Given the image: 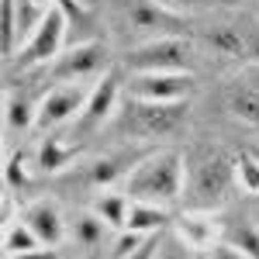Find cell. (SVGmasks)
Masks as SVG:
<instances>
[{
    "label": "cell",
    "instance_id": "cell-1",
    "mask_svg": "<svg viewBox=\"0 0 259 259\" xmlns=\"http://www.w3.org/2000/svg\"><path fill=\"white\" fill-rule=\"evenodd\" d=\"M235 183V162L214 149H194L183 156V204L187 211H214L221 207Z\"/></svg>",
    "mask_w": 259,
    "mask_h": 259
},
{
    "label": "cell",
    "instance_id": "cell-2",
    "mask_svg": "<svg viewBox=\"0 0 259 259\" xmlns=\"http://www.w3.org/2000/svg\"><path fill=\"white\" fill-rule=\"evenodd\" d=\"M124 194L145 204H177L183 197V152L162 149L135 162V169L124 177Z\"/></svg>",
    "mask_w": 259,
    "mask_h": 259
},
{
    "label": "cell",
    "instance_id": "cell-3",
    "mask_svg": "<svg viewBox=\"0 0 259 259\" xmlns=\"http://www.w3.org/2000/svg\"><path fill=\"white\" fill-rule=\"evenodd\" d=\"M187 124V100H142L128 97L118 111V132L124 139H169Z\"/></svg>",
    "mask_w": 259,
    "mask_h": 259
},
{
    "label": "cell",
    "instance_id": "cell-4",
    "mask_svg": "<svg viewBox=\"0 0 259 259\" xmlns=\"http://www.w3.org/2000/svg\"><path fill=\"white\" fill-rule=\"evenodd\" d=\"M128 69L132 73H190L194 66V41L183 35H166V38L142 41L128 52Z\"/></svg>",
    "mask_w": 259,
    "mask_h": 259
},
{
    "label": "cell",
    "instance_id": "cell-5",
    "mask_svg": "<svg viewBox=\"0 0 259 259\" xmlns=\"http://www.w3.org/2000/svg\"><path fill=\"white\" fill-rule=\"evenodd\" d=\"M66 28H69V14H66V7L52 4V7H49V14H45V21L38 24V31L21 45L18 56H14L11 62H18L21 73H24V69L49 66V62L62 52V45H66Z\"/></svg>",
    "mask_w": 259,
    "mask_h": 259
},
{
    "label": "cell",
    "instance_id": "cell-6",
    "mask_svg": "<svg viewBox=\"0 0 259 259\" xmlns=\"http://www.w3.org/2000/svg\"><path fill=\"white\" fill-rule=\"evenodd\" d=\"M45 69L52 73V80H59V83L97 80L100 73H107V45H104V41H80V45H69V49H62Z\"/></svg>",
    "mask_w": 259,
    "mask_h": 259
},
{
    "label": "cell",
    "instance_id": "cell-7",
    "mask_svg": "<svg viewBox=\"0 0 259 259\" xmlns=\"http://www.w3.org/2000/svg\"><path fill=\"white\" fill-rule=\"evenodd\" d=\"M118 100H121V83H118V73H104L97 83H94V90H90V97L83 104L80 118L73 121V135L69 139H90L94 132H100L107 121L118 114Z\"/></svg>",
    "mask_w": 259,
    "mask_h": 259
},
{
    "label": "cell",
    "instance_id": "cell-8",
    "mask_svg": "<svg viewBox=\"0 0 259 259\" xmlns=\"http://www.w3.org/2000/svg\"><path fill=\"white\" fill-rule=\"evenodd\" d=\"M90 83H59V87H52L45 97L38 100V132H56L62 124H73V121L80 118L83 104L90 97Z\"/></svg>",
    "mask_w": 259,
    "mask_h": 259
},
{
    "label": "cell",
    "instance_id": "cell-9",
    "mask_svg": "<svg viewBox=\"0 0 259 259\" xmlns=\"http://www.w3.org/2000/svg\"><path fill=\"white\" fill-rule=\"evenodd\" d=\"M197 38L200 45H207L211 52L228 56V59L259 56V28H252L249 21H218V24L204 28Z\"/></svg>",
    "mask_w": 259,
    "mask_h": 259
},
{
    "label": "cell",
    "instance_id": "cell-10",
    "mask_svg": "<svg viewBox=\"0 0 259 259\" xmlns=\"http://www.w3.org/2000/svg\"><path fill=\"white\" fill-rule=\"evenodd\" d=\"M128 31L145 41L166 38V35L180 31V14L156 4V0H132V7H128Z\"/></svg>",
    "mask_w": 259,
    "mask_h": 259
},
{
    "label": "cell",
    "instance_id": "cell-11",
    "mask_svg": "<svg viewBox=\"0 0 259 259\" xmlns=\"http://www.w3.org/2000/svg\"><path fill=\"white\" fill-rule=\"evenodd\" d=\"M194 90L190 73H132L128 97L142 100H187Z\"/></svg>",
    "mask_w": 259,
    "mask_h": 259
},
{
    "label": "cell",
    "instance_id": "cell-12",
    "mask_svg": "<svg viewBox=\"0 0 259 259\" xmlns=\"http://www.w3.org/2000/svg\"><path fill=\"white\" fill-rule=\"evenodd\" d=\"M21 218L28 221V228L38 235L41 245H56L59 249L66 242V218H62L59 204L52 197H38V200H28L21 207Z\"/></svg>",
    "mask_w": 259,
    "mask_h": 259
},
{
    "label": "cell",
    "instance_id": "cell-13",
    "mask_svg": "<svg viewBox=\"0 0 259 259\" xmlns=\"http://www.w3.org/2000/svg\"><path fill=\"white\" fill-rule=\"evenodd\" d=\"M173 232L194 252H207V249H214L221 242V225L214 218H207V211H187L183 218L173 221Z\"/></svg>",
    "mask_w": 259,
    "mask_h": 259
},
{
    "label": "cell",
    "instance_id": "cell-14",
    "mask_svg": "<svg viewBox=\"0 0 259 259\" xmlns=\"http://www.w3.org/2000/svg\"><path fill=\"white\" fill-rule=\"evenodd\" d=\"M225 107L232 111V118L245 121L249 128H259V83L252 76L232 80L225 90Z\"/></svg>",
    "mask_w": 259,
    "mask_h": 259
},
{
    "label": "cell",
    "instance_id": "cell-15",
    "mask_svg": "<svg viewBox=\"0 0 259 259\" xmlns=\"http://www.w3.org/2000/svg\"><path fill=\"white\" fill-rule=\"evenodd\" d=\"M76 156H80V145H76V142H59L56 135H45L41 145H38V152H35V169L52 177V173L66 169Z\"/></svg>",
    "mask_w": 259,
    "mask_h": 259
},
{
    "label": "cell",
    "instance_id": "cell-16",
    "mask_svg": "<svg viewBox=\"0 0 259 259\" xmlns=\"http://www.w3.org/2000/svg\"><path fill=\"white\" fill-rule=\"evenodd\" d=\"M31 124H38V104H31L28 94L7 90V100H4V128H7V135H24Z\"/></svg>",
    "mask_w": 259,
    "mask_h": 259
},
{
    "label": "cell",
    "instance_id": "cell-17",
    "mask_svg": "<svg viewBox=\"0 0 259 259\" xmlns=\"http://www.w3.org/2000/svg\"><path fill=\"white\" fill-rule=\"evenodd\" d=\"M169 221H173V218H169V211H166L162 204L132 200L124 228H132V232H142V235H156V232H166V225H169Z\"/></svg>",
    "mask_w": 259,
    "mask_h": 259
},
{
    "label": "cell",
    "instance_id": "cell-18",
    "mask_svg": "<svg viewBox=\"0 0 259 259\" xmlns=\"http://www.w3.org/2000/svg\"><path fill=\"white\" fill-rule=\"evenodd\" d=\"M107 232H111V225L100 218L94 207H90L87 214H80V218L73 221V228H69L73 242H76V245H83V249H100V245L107 242Z\"/></svg>",
    "mask_w": 259,
    "mask_h": 259
},
{
    "label": "cell",
    "instance_id": "cell-19",
    "mask_svg": "<svg viewBox=\"0 0 259 259\" xmlns=\"http://www.w3.org/2000/svg\"><path fill=\"white\" fill-rule=\"evenodd\" d=\"M132 169H135L132 156H104V159H94L87 166V183L97 187V190H104V187H111L121 173H132Z\"/></svg>",
    "mask_w": 259,
    "mask_h": 259
},
{
    "label": "cell",
    "instance_id": "cell-20",
    "mask_svg": "<svg viewBox=\"0 0 259 259\" xmlns=\"http://www.w3.org/2000/svg\"><path fill=\"white\" fill-rule=\"evenodd\" d=\"M128 207H132V197L128 194H114V190H104L94 197V211H97L100 218L107 221L114 232L124 228V221H128Z\"/></svg>",
    "mask_w": 259,
    "mask_h": 259
},
{
    "label": "cell",
    "instance_id": "cell-21",
    "mask_svg": "<svg viewBox=\"0 0 259 259\" xmlns=\"http://www.w3.org/2000/svg\"><path fill=\"white\" fill-rule=\"evenodd\" d=\"M41 242L38 235L28 228V221L18 214V221H4V252L7 256H21V252H31V249H38Z\"/></svg>",
    "mask_w": 259,
    "mask_h": 259
},
{
    "label": "cell",
    "instance_id": "cell-22",
    "mask_svg": "<svg viewBox=\"0 0 259 259\" xmlns=\"http://www.w3.org/2000/svg\"><path fill=\"white\" fill-rule=\"evenodd\" d=\"M28 187H31V173H28L24 152H11L7 156V166H4V190L14 197V194H24Z\"/></svg>",
    "mask_w": 259,
    "mask_h": 259
},
{
    "label": "cell",
    "instance_id": "cell-23",
    "mask_svg": "<svg viewBox=\"0 0 259 259\" xmlns=\"http://www.w3.org/2000/svg\"><path fill=\"white\" fill-rule=\"evenodd\" d=\"M232 162H235V180H239V187L245 194L256 197L259 194V159H256V152H235Z\"/></svg>",
    "mask_w": 259,
    "mask_h": 259
},
{
    "label": "cell",
    "instance_id": "cell-24",
    "mask_svg": "<svg viewBox=\"0 0 259 259\" xmlns=\"http://www.w3.org/2000/svg\"><path fill=\"white\" fill-rule=\"evenodd\" d=\"M18 49H21L18 11H14V0H4V56H7V62L18 56Z\"/></svg>",
    "mask_w": 259,
    "mask_h": 259
},
{
    "label": "cell",
    "instance_id": "cell-25",
    "mask_svg": "<svg viewBox=\"0 0 259 259\" xmlns=\"http://www.w3.org/2000/svg\"><path fill=\"white\" fill-rule=\"evenodd\" d=\"M197 252L180 239L177 232H162L159 235V249H156V259H194Z\"/></svg>",
    "mask_w": 259,
    "mask_h": 259
},
{
    "label": "cell",
    "instance_id": "cell-26",
    "mask_svg": "<svg viewBox=\"0 0 259 259\" xmlns=\"http://www.w3.org/2000/svg\"><path fill=\"white\" fill-rule=\"evenodd\" d=\"M235 249H242L249 259H259V228H252V225H245V228H235V232H228V239Z\"/></svg>",
    "mask_w": 259,
    "mask_h": 259
},
{
    "label": "cell",
    "instance_id": "cell-27",
    "mask_svg": "<svg viewBox=\"0 0 259 259\" xmlns=\"http://www.w3.org/2000/svg\"><path fill=\"white\" fill-rule=\"evenodd\" d=\"M145 239H149V235H142V232L121 228L118 235H114V242H111V259H124V256H132V252H135V249H139Z\"/></svg>",
    "mask_w": 259,
    "mask_h": 259
},
{
    "label": "cell",
    "instance_id": "cell-28",
    "mask_svg": "<svg viewBox=\"0 0 259 259\" xmlns=\"http://www.w3.org/2000/svg\"><path fill=\"white\" fill-rule=\"evenodd\" d=\"M207 259H249V256H245L242 249H235L232 242H225V239H221L218 245H214V249H207Z\"/></svg>",
    "mask_w": 259,
    "mask_h": 259
},
{
    "label": "cell",
    "instance_id": "cell-29",
    "mask_svg": "<svg viewBox=\"0 0 259 259\" xmlns=\"http://www.w3.org/2000/svg\"><path fill=\"white\" fill-rule=\"evenodd\" d=\"M159 235H162V232L149 235V239L142 242V245L135 249V252H132V256H124V259H156V249H159Z\"/></svg>",
    "mask_w": 259,
    "mask_h": 259
},
{
    "label": "cell",
    "instance_id": "cell-30",
    "mask_svg": "<svg viewBox=\"0 0 259 259\" xmlns=\"http://www.w3.org/2000/svg\"><path fill=\"white\" fill-rule=\"evenodd\" d=\"M14 259H62V256H59V249H56V245H38V249L21 252V256H14Z\"/></svg>",
    "mask_w": 259,
    "mask_h": 259
},
{
    "label": "cell",
    "instance_id": "cell-31",
    "mask_svg": "<svg viewBox=\"0 0 259 259\" xmlns=\"http://www.w3.org/2000/svg\"><path fill=\"white\" fill-rule=\"evenodd\" d=\"M162 7H169V11H177V14H187V11H194L200 0H156Z\"/></svg>",
    "mask_w": 259,
    "mask_h": 259
},
{
    "label": "cell",
    "instance_id": "cell-32",
    "mask_svg": "<svg viewBox=\"0 0 259 259\" xmlns=\"http://www.w3.org/2000/svg\"><path fill=\"white\" fill-rule=\"evenodd\" d=\"M38 4H45V7H52V4H59V7H66V0H38Z\"/></svg>",
    "mask_w": 259,
    "mask_h": 259
},
{
    "label": "cell",
    "instance_id": "cell-33",
    "mask_svg": "<svg viewBox=\"0 0 259 259\" xmlns=\"http://www.w3.org/2000/svg\"><path fill=\"white\" fill-rule=\"evenodd\" d=\"M194 259H207V252H204V256H200V252H197V256H194Z\"/></svg>",
    "mask_w": 259,
    "mask_h": 259
},
{
    "label": "cell",
    "instance_id": "cell-34",
    "mask_svg": "<svg viewBox=\"0 0 259 259\" xmlns=\"http://www.w3.org/2000/svg\"><path fill=\"white\" fill-rule=\"evenodd\" d=\"M4 259H14V256H7V252H4Z\"/></svg>",
    "mask_w": 259,
    "mask_h": 259
},
{
    "label": "cell",
    "instance_id": "cell-35",
    "mask_svg": "<svg viewBox=\"0 0 259 259\" xmlns=\"http://www.w3.org/2000/svg\"><path fill=\"white\" fill-rule=\"evenodd\" d=\"M252 152H256V159H259V149H252Z\"/></svg>",
    "mask_w": 259,
    "mask_h": 259
},
{
    "label": "cell",
    "instance_id": "cell-36",
    "mask_svg": "<svg viewBox=\"0 0 259 259\" xmlns=\"http://www.w3.org/2000/svg\"><path fill=\"white\" fill-rule=\"evenodd\" d=\"M256 197H259V194H256Z\"/></svg>",
    "mask_w": 259,
    "mask_h": 259
}]
</instances>
